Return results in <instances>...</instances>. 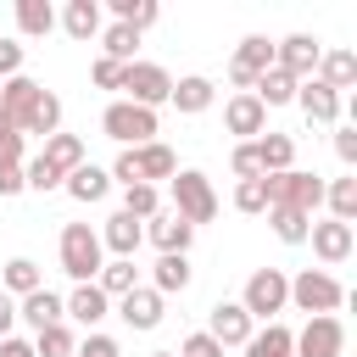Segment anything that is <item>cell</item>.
<instances>
[{"instance_id":"cell-23","label":"cell","mask_w":357,"mask_h":357,"mask_svg":"<svg viewBox=\"0 0 357 357\" xmlns=\"http://www.w3.org/2000/svg\"><path fill=\"white\" fill-rule=\"evenodd\" d=\"M28 134H45V139L61 134V100H56L50 89L33 95V106H28V117H22V139H28Z\"/></svg>"},{"instance_id":"cell-16","label":"cell","mask_w":357,"mask_h":357,"mask_svg":"<svg viewBox=\"0 0 357 357\" xmlns=\"http://www.w3.org/2000/svg\"><path fill=\"white\" fill-rule=\"evenodd\" d=\"M139 240H145V223H139V218H128V212H112V218H106V229H100V251H117V257H128V262H134Z\"/></svg>"},{"instance_id":"cell-5","label":"cell","mask_w":357,"mask_h":357,"mask_svg":"<svg viewBox=\"0 0 357 357\" xmlns=\"http://www.w3.org/2000/svg\"><path fill=\"white\" fill-rule=\"evenodd\" d=\"M100 128H106V139H117L123 151H134V145H151L156 139V112H145L134 100H112L106 117H100Z\"/></svg>"},{"instance_id":"cell-51","label":"cell","mask_w":357,"mask_h":357,"mask_svg":"<svg viewBox=\"0 0 357 357\" xmlns=\"http://www.w3.org/2000/svg\"><path fill=\"white\" fill-rule=\"evenodd\" d=\"M11 324H17V301H11L6 290H0V340L11 335Z\"/></svg>"},{"instance_id":"cell-39","label":"cell","mask_w":357,"mask_h":357,"mask_svg":"<svg viewBox=\"0 0 357 357\" xmlns=\"http://www.w3.org/2000/svg\"><path fill=\"white\" fill-rule=\"evenodd\" d=\"M112 11H117V22H123V28H134V33H145V28H151V22L162 17V11L151 6V0H117Z\"/></svg>"},{"instance_id":"cell-14","label":"cell","mask_w":357,"mask_h":357,"mask_svg":"<svg viewBox=\"0 0 357 357\" xmlns=\"http://www.w3.org/2000/svg\"><path fill=\"white\" fill-rule=\"evenodd\" d=\"M145 240H151L162 257H184V251H190V240H195V229H190L184 218H173V212H156V218H151V229H145Z\"/></svg>"},{"instance_id":"cell-30","label":"cell","mask_w":357,"mask_h":357,"mask_svg":"<svg viewBox=\"0 0 357 357\" xmlns=\"http://www.w3.org/2000/svg\"><path fill=\"white\" fill-rule=\"evenodd\" d=\"M95 284H100V296H106V301H112V296L123 301L139 279H134V262H128V257H112V262H100V279H95Z\"/></svg>"},{"instance_id":"cell-32","label":"cell","mask_w":357,"mask_h":357,"mask_svg":"<svg viewBox=\"0 0 357 357\" xmlns=\"http://www.w3.org/2000/svg\"><path fill=\"white\" fill-rule=\"evenodd\" d=\"M262 106H284V100H296V78L290 73H279V67H268L262 78H257V89H251Z\"/></svg>"},{"instance_id":"cell-24","label":"cell","mask_w":357,"mask_h":357,"mask_svg":"<svg viewBox=\"0 0 357 357\" xmlns=\"http://www.w3.org/2000/svg\"><path fill=\"white\" fill-rule=\"evenodd\" d=\"M39 156H45V162H50V167H56L61 178H67L73 167H84V162H89V156H84V139H78V134H50Z\"/></svg>"},{"instance_id":"cell-20","label":"cell","mask_w":357,"mask_h":357,"mask_svg":"<svg viewBox=\"0 0 357 357\" xmlns=\"http://www.w3.org/2000/svg\"><path fill=\"white\" fill-rule=\"evenodd\" d=\"M312 78H318L324 89H335V95H340V89H351V84H357V56H351V50H324V56H318V67H312Z\"/></svg>"},{"instance_id":"cell-41","label":"cell","mask_w":357,"mask_h":357,"mask_svg":"<svg viewBox=\"0 0 357 357\" xmlns=\"http://www.w3.org/2000/svg\"><path fill=\"white\" fill-rule=\"evenodd\" d=\"M22 190H39V195H45V190H61V173H56L45 156H33V162H22Z\"/></svg>"},{"instance_id":"cell-37","label":"cell","mask_w":357,"mask_h":357,"mask_svg":"<svg viewBox=\"0 0 357 357\" xmlns=\"http://www.w3.org/2000/svg\"><path fill=\"white\" fill-rule=\"evenodd\" d=\"M73 351H78V340H73L67 324H50V329L33 335V357H73Z\"/></svg>"},{"instance_id":"cell-44","label":"cell","mask_w":357,"mask_h":357,"mask_svg":"<svg viewBox=\"0 0 357 357\" xmlns=\"http://www.w3.org/2000/svg\"><path fill=\"white\" fill-rule=\"evenodd\" d=\"M0 167H22V128L0 117Z\"/></svg>"},{"instance_id":"cell-29","label":"cell","mask_w":357,"mask_h":357,"mask_svg":"<svg viewBox=\"0 0 357 357\" xmlns=\"http://www.w3.org/2000/svg\"><path fill=\"white\" fill-rule=\"evenodd\" d=\"M61 22H67V33H73L78 45H89V39H100V6H95V0H73Z\"/></svg>"},{"instance_id":"cell-42","label":"cell","mask_w":357,"mask_h":357,"mask_svg":"<svg viewBox=\"0 0 357 357\" xmlns=\"http://www.w3.org/2000/svg\"><path fill=\"white\" fill-rule=\"evenodd\" d=\"M234 206H240V212H251V218H257V212H268V173H262V178L234 184Z\"/></svg>"},{"instance_id":"cell-12","label":"cell","mask_w":357,"mask_h":357,"mask_svg":"<svg viewBox=\"0 0 357 357\" xmlns=\"http://www.w3.org/2000/svg\"><path fill=\"white\" fill-rule=\"evenodd\" d=\"M251 329H257V324L245 318V307H240V301H218V307L206 312V335H212L218 346H245V340H251Z\"/></svg>"},{"instance_id":"cell-8","label":"cell","mask_w":357,"mask_h":357,"mask_svg":"<svg viewBox=\"0 0 357 357\" xmlns=\"http://www.w3.org/2000/svg\"><path fill=\"white\" fill-rule=\"evenodd\" d=\"M123 89H128L134 106L156 112V106L173 95V78H167V67H156V61H128V67H123Z\"/></svg>"},{"instance_id":"cell-17","label":"cell","mask_w":357,"mask_h":357,"mask_svg":"<svg viewBox=\"0 0 357 357\" xmlns=\"http://www.w3.org/2000/svg\"><path fill=\"white\" fill-rule=\"evenodd\" d=\"M117 312H123L128 329H156V324H162V296H156L151 284H134V290L117 301Z\"/></svg>"},{"instance_id":"cell-38","label":"cell","mask_w":357,"mask_h":357,"mask_svg":"<svg viewBox=\"0 0 357 357\" xmlns=\"http://www.w3.org/2000/svg\"><path fill=\"white\" fill-rule=\"evenodd\" d=\"M134 45H139V33L123 28V22H112V28L100 33V56H112V61H134Z\"/></svg>"},{"instance_id":"cell-34","label":"cell","mask_w":357,"mask_h":357,"mask_svg":"<svg viewBox=\"0 0 357 357\" xmlns=\"http://www.w3.org/2000/svg\"><path fill=\"white\" fill-rule=\"evenodd\" d=\"M184 284H190V262H184V257H156L151 290H156V296H173V290H184Z\"/></svg>"},{"instance_id":"cell-6","label":"cell","mask_w":357,"mask_h":357,"mask_svg":"<svg viewBox=\"0 0 357 357\" xmlns=\"http://www.w3.org/2000/svg\"><path fill=\"white\" fill-rule=\"evenodd\" d=\"M61 268H67V279H78V284H89V279L100 273V234H95L89 223H67V229H61Z\"/></svg>"},{"instance_id":"cell-49","label":"cell","mask_w":357,"mask_h":357,"mask_svg":"<svg viewBox=\"0 0 357 357\" xmlns=\"http://www.w3.org/2000/svg\"><path fill=\"white\" fill-rule=\"evenodd\" d=\"M335 156L340 162H357V128H340L335 134Z\"/></svg>"},{"instance_id":"cell-50","label":"cell","mask_w":357,"mask_h":357,"mask_svg":"<svg viewBox=\"0 0 357 357\" xmlns=\"http://www.w3.org/2000/svg\"><path fill=\"white\" fill-rule=\"evenodd\" d=\"M0 357H33V340H22V335H6V340H0Z\"/></svg>"},{"instance_id":"cell-27","label":"cell","mask_w":357,"mask_h":357,"mask_svg":"<svg viewBox=\"0 0 357 357\" xmlns=\"http://www.w3.org/2000/svg\"><path fill=\"white\" fill-rule=\"evenodd\" d=\"M212 95H218V89H212V78L190 73V78H178V84H173V95H167V100H173L178 112H206V106H212Z\"/></svg>"},{"instance_id":"cell-15","label":"cell","mask_w":357,"mask_h":357,"mask_svg":"<svg viewBox=\"0 0 357 357\" xmlns=\"http://www.w3.org/2000/svg\"><path fill=\"white\" fill-rule=\"evenodd\" d=\"M307 240H312V251H318L329 268H335V262H346V257H351V245H357V240H351V223H335V218L312 223V229H307Z\"/></svg>"},{"instance_id":"cell-1","label":"cell","mask_w":357,"mask_h":357,"mask_svg":"<svg viewBox=\"0 0 357 357\" xmlns=\"http://www.w3.org/2000/svg\"><path fill=\"white\" fill-rule=\"evenodd\" d=\"M173 173H178V156H173L162 139L123 151V156H117V167H112V178H117L123 190H128V184H156V178H173Z\"/></svg>"},{"instance_id":"cell-36","label":"cell","mask_w":357,"mask_h":357,"mask_svg":"<svg viewBox=\"0 0 357 357\" xmlns=\"http://www.w3.org/2000/svg\"><path fill=\"white\" fill-rule=\"evenodd\" d=\"M324 201H329L335 223H351V218H357V178H335V184H324Z\"/></svg>"},{"instance_id":"cell-11","label":"cell","mask_w":357,"mask_h":357,"mask_svg":"<svg viewBox=\"0 0 357 357\" xmlns=\"http://www.w3.org/2000/svg\"><path fill=\"white\" fill-rule=\"evenodd\" d=\"M318 56H324V45H318V39H307V33H290V39H279V45H273V67H279V73H290L296 84H301V78H312Z\"/></svg>"},{"instance_id":"cell-40","label":"cell","mask_w":357,"mask_h":357,"mask_svg":"<svg viewBox=\"0 0 357 357\" xmlns=\"http://www.w3.org/2000/svg\"><path fill=\"white\" fill-rule=\"evenodd\" d=\"M33 290H39V268H33L28 257L6 262V296H33Z\"/></svg>"},{"instance_id":"cell-18","label":"cell","mask_w":357,"mask_h":357,"mask_svg":"<svg viewBox=\"0 0 357 357\" xmlns=\"http://www.w3.org/2000/svg\"><path fill=\"white\" fill-rule=\"evenodd\" d=\"M296 106L307 112V123H335V117H340V95L324 89L318 78H301V84H296Z\"/></svg>"},{"instance_id":"cell-2","label":"cell","mask_w":357,"mask_h":357,"mask_svg":"<svg viewBox=\"0 0 357 357\" xmlns=\"http://www.w3.org/2000/svg\"><path fill=\"white\" fill-rule=\"evenodd\" d=\"M290 301H296L307 318H335L340 301H346V284H340L335 273H324V268H307V273L290 279Z\"/></svg>"},{"instance_id":"cell-22","label":"cell","mask_w":357,"mask_h":357,"mask_svg":"<svg viewBox=\"0 0 357 357\" xmlns=\"http://www.w3.org/2000/svg\"><path fill=\"white\" fill-rule=\"evenodd\" d=\"M45 84H33L28 73H17V78H0V117H11L17 128H22V117H28V106H33V95H39Z\"/></svg>"},{"instance_id":"cell-35","label":"cell","mask_w":357,"mask_h":357,"mask_svg":"<svg viewBox=\"0 0 357 357\" xmlns=\"http://www.w3.org/2000/svg\"><path fill=\"white\" fill-rule=\"evenodd\" d=\"M123 212H128V218H139V223H151V218L162 212L156 184H128V190H123Z\"/></svg>"},{"instance_id":"cell-45","label":"cell","mask_w":357,"mask_h":357,"mask_svg":"<svg viewBox=\"0 0 357 357\" xmlns=\"http://www.w3.org/2000/svg\"><path fill=\"white\" fill-rule=\"evenodd\" d=\"M123 67H128V61H112V56H95V67H89V78H95L100 89H123Z\"/></svg>"},{"instance_id":"cell-9","label":"cell","mask_w":357,"mask_h":357,"mask_svg":"<svg viewBox=\"0 0 357 357\" xmlns=\"http://www.w3.org/2000/svg\"><path fill=\"white\" fill-rule=\"evenodd\" d=\"M268 67H273V45H268L262 33H251V39H240V50H234V61H229V84H240V95H251Z\"/></svg>"},{"instance_id":"cell-10","label":"cell","mask_w":357,"mask_h":357,"mask_svg":"<svg viewBox=\"0 0 357 357\" xmlns=\"http://www.w3.org/2000/svg\"><path fill=\"white\" fill-rule=\"evenodd\" d=\"M340 351H346V324L340 318H307V329L290 346V357H340Z\"/></svg>"},{"instance_id":"cell-31","label":"cell","mask_w":357,"mask_h":357,"mask_svg":"<svg viewBox=\"0 0 357 357\" xmlns=\"http://www.w3.org/2000/svg\"><path fill=\"white\" fill-rule=\"evenodd\" d=\"M17 28H22L28 39H45V33L56 28V11H50V0H22V6H17Z\"/></svg>"},{"instance_id":"cell-47","label":"cell","mask_w":357,"mask_h":357,"mask_svg":"<svg viewBox=\"0 0 357 357\" xmlns=\"http://www.w3.org/2000/svg\"><path fill=\"white\" fill-rule=\"evenodd\" d=\"M184 357H223V346L201 329V335H190V340H184Z\"/></svg>"},{"instance_id":"cell-33","label":"cell","mask_w":357,"mask_h":357,"mask_svg":"<svg viewBox=\"0 0 357 357\" xmlns=\"http://www.w3.org/2000/svg\"><path fill=\"white\" fill-rule=\"evenodd\" d=\"M268 223H273V234H279L284 245H301L307 229H312V218H307V212H290V206H268Z\"/></svg>"},{"instance_id":"cell-4","label":"cell","mask_w":357,"mask_h":357,"mask_svg":"<svg viewBox=\"0 0 357 357\" xmlns=\"http://www.w3.org/2000/svg\"><path fill=\"white\" fill-rule=\"evenodd\" d=\"M268 206H290V212H318L324 206V178L318 173H301V167H290V173H268Z\"/></svg>"},{"instance_id":"cell-43","label":"cell","mask_w":357,"mask_h":357,"mask_svg":"<svg viewBox=\"0 0 357 357\" xmlns=\"http://www.w3.org/2000/svg\"><path fill=\"white\" fill-rule=\"evenodd\" d=\"M229 167H234V178L245 184V178H262V156H257V139H240L234 145V156H229Z\"/></svg>"},{"instance_id":"cell-25","label":"cell","mask_w":357,"mask_h":357,"mask_svg":"<svg viewBox=\"0 0 357 357\" xmlns=\"http://www.w3.org/2000/svg\"><path fill=\"white\" fill-rule=\"evenodd\" d=\"M61 307H67V312H73V318H78L84 329H95V324H100V318L112 312V301L100 296V284H78V290H73V296H67Z\"/></svg>"},{"instance_id":"cell-28","label":"cell","mask_w":357,"mask_h":357,"mask_svg":"<svg viewBox=\"0 0 357 357\" xmlns=\"http://www.w3.org/2000/svg\"><path fill=\"white\" fill-rule=\"evenodd\" d=\"M257 156H262V173H290L296 139L290 134H257Z\"/></svg>"},{"instance_id":"cell-19","label":"cell","mask_w":357,"mask_h":357,"mask_svg":"<svg viewBox=\"0 0 357 357\" xmlns=\"http://www.w3.org/2000/svg\"><path fill=\"white\" fill-rule=\"evenodd\" d=\"M17 318H22V324H28L33 335H39V329H50V324H61V318H67V307H61V296H56V290H45V284H39L33 296H22V307H17Z\"/></svg>"},{"instance_id":"cell-26","label":"cell","mask_w":357,"mask_h":357,"mask_svg":"<svg viewBox=\"0 0 357 357\" xmlns=\"http://www.w3.org/2000/svg\"><path fill=\"white\" fill-rule=\"evenodd\" d=\"M290 346H296V329H284V324H268V329H251V340H245V357H290Z\"/></svg>"},{"instance_id":"cell-21","label":"cell","mask_w":357,"mask_h":357,"mask_svg":"<svg viewBox=\"0 0 357 357\" xmlns=\"http://www.w3.org/2000/svg\"><path fill=\"white\" fill-rule=\"evenodd\" d=\"M61 190L73 195V201H106V190H112V173L106 167H95V162H84V167H73L67 178H61Z\"/></svg>"},{"instance_id":"cell-7","label":"cell","mask_w":357,"mask_h":357,"mask_svg":"<svg viewBox=\"0 0 357 357\" xmlns=\"http://www.w3.org/2000/svg\"><path fill=\"white\" fill-rule=\"evenodd\" d=\"M290 301V279L279 273V268H257L251 279H245V296H240V307H245V318L257 324V318H268L273 324V312Z\"/></svg>"},{"instance_id":"cell-13","label":"cell","mask_w":357,"mask_h":357,"mask_svg":"<svg viewBox=\"0 0 357 357\" xmlns=\"http://www.w3.org/2000/svg\"><path fill=\"white\" fill-rule=\"evenodd\" d=\"M223 128L257 139V134L268 128V106H262L257 95H229V100H223Z\"/></svg>"},{"instance_id":"cell-52","label":"cell","mask_w":357,"mask_h":357,"mask_svg":"<svg viewBox=\"0 0 357 357\" xmlns=\"http://www.w3.org/2000/svg\"><path fill=\"white\" fill-rule=\"evenodd\" d=\"M22 190V167H0V195H17Z\"/></svg>"},{"instance_id":"cell-48","label":"cell","mask_w":357,"mask_h":357,"mask_svg":"<svg viewBox=\"0 0 357 357\" xmlns=\"http://www.w3.org/2000/svg\"><path fill=\"white\" fill-rule=\"evenodd\" d=\"M17 73H22V45L0 39V78H17Z\"/></svg>"},{"instance_id":"cell-3","label":"cell","mask_w":357,"mask_h":357,"mask_svg":"<svg viewBox=\"0 0 357 357\" xmlns=\"http://www.w3.org/2000/svg\"><path fill=\"white\" fill-rule=\"evenodd\" d=\"M167 190H173V218H184L190 229L218 218V190H212V178H206V173H173V178H167Z\"/></svg>"},{"instance_id":"cell-46","label":"cell","mask_w":357,"mask_h":357,"mask_svg":"<svg viewBox=\"0 0 357 357\" xmlns=\"http://www.w3.org/2000/svg\"><path fill=\"white\" fill-rule=\"evenodd\" d=\"M73 357H123V351H117V340H112V335H89Z\"/></svg>"}]
</instances>
